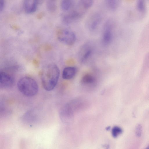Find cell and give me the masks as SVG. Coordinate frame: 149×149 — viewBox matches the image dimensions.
Segmentation results:
<instances>
[{
  "instance_id": "5",
  "label": "cell",
  "mask_w": 149,
  "mask_h": 149,
  "mask_svg": "<svg viewBox=\"0 0 149 149\" xmlns=\"http://www.w3.org/2000/svg\"><path fill=\"white\" fill-rule=\"evenodd\" d=\"M113 38L112 25V22L108 20L105 23L103 29L102 41L104 46L109 45Z\"/></svg>"
},
{
  "instance_id": "21",
  "label": "cell",
  "mask_w": 149,
  "mask_h": 149,
  "mask_svg": "<svg viewBox=\"0 0 149 149\" xmlns=\"http://www.w3.org/2000/svg\"></svg>"
},
{
  "instance_id": "2",
  "label": "cell",
  "mask_w": 149,
  "mask_h": 149,
  "mask_svg": "<svg viewBox=\"0 0 149 149\" xmlns=\"http://www.w3.org/2000/svg\"><path fill=\"white\" fill-rule=\"evenodd\" d=\"M17 87L22 94L27 97L36 95L38 90L36 81L32 78L27 76L22 77L18 80Z\"/></svg>"
},
{
  "instance_id": "8",
  "label": "cell",
  "mask_w": 149,
  "mask_h": 149,
  "mask_svg": "<svg viewBox=\"0 0 149 149\" xmlns=\"http://www.w3.org/2000/svg\"><path fill=\"white\" fill-rule=\"evenodd\" d=\"M38 0H24V8L25 11L27 13L31 14L36 10Z\"/></svg>"
},
{
  "instance_id": "11",
  "label": "cell",
  "mask_w": 149,
  "mask_h": 149,
  "mask_svg": "<svg viewBox=\"0 0 149 149\" xmlns=\"http://www.w3.org/2000/svg\"><path fill=\"white\" fill-rule=\"evenodd\" d=\"M95 77L92 74L87 73L84 75L81 79V82L84 84H91L94 83L95 81Z\"/></svg>"
},
{
  "instance_id": "6",
  "label": "cell",
  "mask_w": 149,
  "mask_h": 149,
  "mask_svg": "<svg viewBox=\"0 0 149 149\" xmlns=\"http://www.w3.org/2000/svg\"><path fill=\"white\" fill-rule=\"evenodd\" d=\"M82 13L77 10L71 11L63 15L62 17V21L65 25H69L73 23L82 16Z\"/></svg>"
},
{
  "instance_id": "18",
  "label": "cell",
  "mask_w": 149,
  "mask_h": 149,
  "mask_svg": "<svg viewBox=\"0 0 149 149\" xmlns=\"http://www.w3.org/2000/svg\"><path fill=\"white\" fill-rule=\"evenodd\" d=\"M142 132V127L140 125H138L136 129V133L138 136H140Z\"/></svg>"
},
{
  "instance_id": "9",
  "label": "cell",
  "mask_w": 149,
  "mask_h": 149,
  "mask_svg": "<svg viewBox=\"0 0 149 149\" xmlns=\"http://www.w3.org/2000/svg\"><path fill=\"white\" fill-rule=\"evenodd\" d=\"M77 72V69L73 66H68L63 69L62 73V77L65 80H69L73 78Z\"/></svg>"
},
{
  "instance_id": "12",
  "label": "cell",
  "mask_w": 149,
  "mask_h": 149,
  "mask_svg": "<svg viewBox=\"0 0 149 149\" xmlns=\"http://www.w3.org/2000/svg\"><path fill=\"white\" fill-rule=\"evenodd\" d=\"M73 0H61V9L64 11H69L71 8Z\"/></svg>"
},
{
  "instance_id": "15",
  "label": "cell",
  "mask_w": 149,
  "mask_h": 149,
  "mask_svg": "<svg viewBox=\"0 0 149 149\" xmlns=\"http://www.w3.org/2000/svg\"><path fill=\"white\" fill-rule=\"evenodd\" d=\"M123 132L122 129L119 127L114 126L112 129V135L113 137L117 138Z\"/></svg>"
},
{
  "instance_id": "3",
  "label": "cell",
  "mask_w": 149,
  "mask_h": 149,
  "mask_svg": "<svg viewBox=\"0 0 149 149\" xmlns=\"http://www.w3.org/2000/svg\"><path fill=\"white\" fill-rule=\"evenodd\" d=\"M57 37L61 42L68 45H72L76 40L75 33L72 31L65 29H59L57 32Z\"/></svg>"
},
{
  "instance_id": "16",
  "label": "cell",
  "mask_w": 149,
  "mask_h": 149,
  "mask_svg": "<svg viewBox=\"0 0 149 149\" xmlns=\"http://www.w3.org/2000/svg\"><path fill=\"white\" fill-rule=\"evenodd\" d=\"M106 4L108 8L111 10L116 9L117 6L116 0H105Z\"/></svg>"
},
{
  "instance_id": "13",
  "label": "cell",
  "mask_w": 149,
  "mask_h": 149,
  "mask_svg": "<svg viewBox=\"0 0 149 149\" xmlns=\"http://www.w3.org/2000/svg\"><path fill=\"white\" fill-rule=\"evenodd\" d=\"M80 6L84 10L89 8L93 4V0H80Z\"/></svg>"
},
{
  "instance_id": "7",
  "label": "cell",
  "mask_w": 149,
  "mask_h": 149,
  "mask_svg": "<svg viewBox=\"0 0 149 149\" xmlns=\"http://www.w3.org/2000/svg\"><path fill=\"white\" fill-rule=\"evenodd\" d=\"M102 20V17L99 13H95L92 15L88 19V26L92 31L95 30L100 24Z\"/></svg>"
},
{
  "instance_id": "20",
  "label": "cell",
  "mask_w": 149,
  "mask_h": 149,
  "mask_svg": "<svg viewBox=\"0 0 149 149\" xmlns=\"http://www.w3.org/2000/svg\"><path fill=\"white\" fill-rule=\"evenodd\" d=\"M110 129V127H107L106 128V130H109V129Z\"/></svg>"
},
{
  "instance_id": "4",
  "label": "cell",
  "mask_w": 149,
  "mask_h": 149,
  "mask_svg": "<svg viewBox=\"0 0 149 149\" xmlns=\"http://www.w3.org/2000/svg\"><path fill=\"white\" fill-rule=\"evenodd\" d=\"M15 81L14 74L9 69L1 71L0 72V87L7 88L12 87Z\"/></svg>"
},
{
  "instance_id": "19",
  "label": "cell",
  "mask_w": 149,
  "mask_h": 149,
  "mask_svg": "<svg viewBox=\"0 0 149 149\" xmlns=\"http://www.w3.org/2000/svg\"><path fill=\"white\" fill-rule=\"evenodd\" d=\"M5 5V0H0V11H3L4 9Z\"/></svg>"
},
{
  "instance_id": "14",
  "label": "cell",
  "mask_w": 149,
  "mask_h": 149,
  "mask_svg": "<svg viewBox=\"0 0 149 149\" xmlns=\"http://www.w3.org/2000/svg\"><path fill=\"white\" fill-rule=\"evenodd\" d=\"M55 1L53 0H47V8L50 12L53 13L56 9Z\"/></svg>"
},
{
  "instance_id": "17",
  "label": "cell",
  "mask_w": 149,
  "mask_h": 149,
  "mask_svg": "<svg viewBox=\"0 0 149 149\" xmlns=\"http://www.w3.org/2000/svg\"><path fill=\"white\" fill-rule=\"evenodd\" d=\"M137 7L138 9L140 11H143L145 9L144 0H139L137 2Z\"/></svg>"
},
{
  "instance_id": "10",
  "label": "cell",
  "mask_w": 149,
  "mask_h": 149,
  "mask_svg": "<svg viewBox=\"0 0 149 149\" xmlns=\"http://www.w3.org/2000/svg\"><path fill=\"white\" fill-rule=\"evenodd\" d=\"M81 52L80 60L81 62L86 61L91 56L92 52V49L91 47L86 46Z\"/></svg>"
},
{
  "instance_id": "1",
  "label": "cell",
  "mask_w": 149,
  "mask_h": 149,
  "mask_svg": "<svg viewBox=\"0 0 149 149\" xmlns=\"http://www.w3.org/2000/svg\"><path fill=\"white\" fill-rule=\"evenodd\" d=\"M60 70L53 63L47 64L43 67L40 77L44 88L47 91L53 90L56 86L60 76Z\"/></svg>"
}]
</instances>
